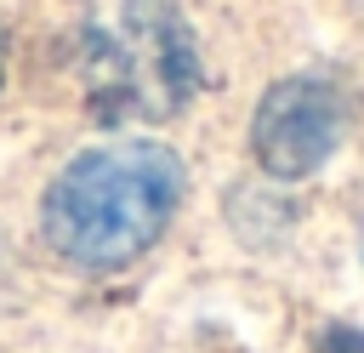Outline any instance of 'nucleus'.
I'll list each match as a JSON object with an SVG mask.
<instances>
[{"label":"nucleus","instance_id":"1","mask_svg":"<svg viewBox=\"0 0 364 353\" xmlns=\"http://www.w3.org/2000/svg\"><path fill=\"white\" fill-rule=\"evenodd\" d=\"M188 171L176 148L131 137L74 154L40 199V239L80 273H114L176 216Z\"/></svg>","mask_w":364,"mask_h":353},{"label":"nucleus","instance_id":"2","mask_svg":"<svg viewBox=\"0 0 364 353\" xmlns=\"http://www.w3.org/2000/svg\"><path fill=\"white\" fill-rule=\"evenodd\" d=\"M80 74L102 125L171 120L199 97V46L171 0H119L108 23L85 28Z\"/></svg>","mask_w":364,"mask_h":353},{"label":"nucleus","instance_id":"3","mask_svg":"<svg viewBox=\"0 0 364 353\" xmlns=\"http://www.w3.org/2000/svg\"><path fill=\"white\" fill-rule=\"evenodd\" d=\"M347 131V97L330 74H290L262 91L256 120H250V148L273 182H301L313 176Z\"/></svg>","mask_w":364,"mask_h":353},{"label":"nucleus","instance_id":"4","mask_svg":"<svg viewBox=\"0 0 364 353\" xmlns=\"http://www.w3.org/2000/svg\"><path fill=\"white\" fill-rule=\"evenodd\" d=\"M318 347H324V353H364V330H347V325H330V330L318 336Z\"/></svg>","mask_w":364,"mask_h":353},{"label":"nucleus","instance_id":"5","mask_svg":"<svg viewBox=\"0 0 364 353\" xmlns=\"http://www.w3.org/2000/svg\"><path fill=\"white\" fill-rule=\"evenodd\" d=\"M0 74H6V23H0Z\"/></svg>","mask_w":364,"mask_h":353},{"label":"nucleus","instance_id":"6","mask_svg":"<svg viewBox=\"0 0 364 353\" xmlns=\"http://www.w3.org/2000/svg\"><path fill=\"white\" fill-rule=\"evenodd\" d=\"M358 256H364V233H358Z\"/></svg>","mask_w":364,"mask_h":353}]
</instances>
